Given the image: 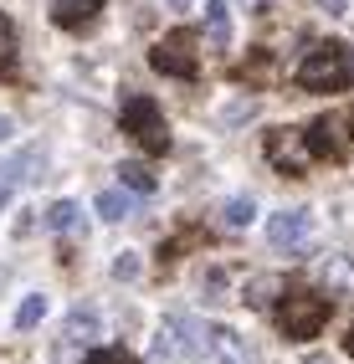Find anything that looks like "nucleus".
<instances>
[{"label": "nucleus", "mask_w": 354, "mask_h": 364, "mask_svg": "<svg viewBox=\"0 0 354 364\" xmlns=\"http://www.w3.org/2000/svg\"><path fill=\"white\" fill-rule=\"evenodd\" d=\"M242 72H247V77H267V72H272V62H267V57H252Z\"/></svg>", "instance_id": "21"}, {"label": "nucleus", "mask_w": 354, "mask_h": 364, "mask_svg": "<svg viewBox=\"0 0 354 364\" xmlns=\"http://www.w3.org/2000/svg\"><path fill=\"white\" fill-rule=\"evenodd\" d=\"M309 144H313V154L339 159V154H344V144H339V118H318V124L309 129Z\"/></svg>", "instance_id": "10"}, {"label": "nucleus", "mask_w": 354, "mask_h": 364, "mask_svg": "<svg viewBox=\"0 0 354 364\" xmlns=\"http://www.w3.org/2000/svg\"><path fill=\"white\" fill-rule=\"evenodd\" d=\"M272 293H282V282H277V277H257V282L247 287V303L262 308V303H272Z\"/></svg>", "instance_id": "18"}, {"label": "nucleus", "mask_w": 354, "mask_h": 364, "mask_svg": "<svg viewBox=\"0 0 354 364\" xmlns=\"http://www.w3.org/2000/svg\"><path fill=\"white\" fill-rule=\"evenodd\" d=\"M242 6H247V11H262V6H267V0H242Z\"/></svg>", "instance_id": "26"}, {"label": "nucleus", "mask_w": 354, "mask_h": 364, "mask_svg": "<svg viewBox=\"0 0 354 364\" xmlns=\"http://www.w3.org/2000/svg\"><path fill=\"white\" fill-rule=\"evenodd\" d=\"M267 159L277 169H288V175H303V169L313 164V144H309V134H298V129H272L267 134Z\"/></svg>", "instance_id": "5"}, {"label": "nucleus", "mask_w": 354, "mask_h": 364, "mask_svg": "<svg viewBox=\"0 0 354 364\" xmlns=\"http://www.w3.org/2000/svg\"><path fill=\"white\" fill-rule=\"evenodd\" d=\"M313 6H318L323 16H344V0H313Z\"/></svg>", "instance_id": "23"}, {"label": "nucleus", "mask_w": 354, "mask_h": 364, "mask_svg": "<svg viewBox=\"0 0 354 364\" xmlns=\"http://www.w3.org/2000/svg\"><path fill=\"white\" fill-rule=\"evenodd\" d=\"M344 82H354V52L344 41H318V46L303 52L298 87H309V92H339Z\"/></svg>", "instance_id": "1"}, {"label": "nucleus", "mask_w": 354, "mask_h": 364, "mask_svg": "<svg viewBox=\"0 0 354 364\" xmlns=\"http://www.w3.org/2000/svg\"><path fill=\"white\" fill-rule=\"evenodd\" d=\"M67 338H77V344L98 338V313H92V308H77L73 318H67Z\"/></svg>", "instance_id": "14"}, {"label": "nucleus", "mask_w": 354, "mask_h": 364, "mask_svg": "<svg viewBox=\"0 0 354 364\" xmlns=\"http://www.w3.org/2000/svg\"><path fill=\"white\" fill-rule=\"evenodd\" d=\"M205 41L216 46V52L231 46V6L226 0H205Z\"/></svg>", "instance_id": "9"}, {"label": "nucleus", "mask_w": 354, "mask_h": 364, "mask_svg": "<svg viewBox=\"0 0 354 364\" xmlns=\"http://www.w3.org/2000/svg\"><path fill=\"white\" fill-rule=\"evenodd\" d=\"M118 180H124L134 196H149V190H154V169L139 164V159H129V164H118Z\"/></svg>", "instance_id": "12"}, {"label": "nucleus", "mask_w": 354, "mask_h": 364, "mask_svg": "<svg viewBox=\"0 0 354 364\" xmlns=\"http://www.w3.org/2000/svg\"><path fill=\"white\" fill-rule=\"evenodd\" d=\"M98 215H103V221H129V215H134V190L129 185L103 190V196H98Z\"/></svg>", "instance_id": "11"}, {"label": "nucleus", "mask_w": 354, "mask_h": 364, "mask_svg": "<svg viewBox=\"0 0 354 364\" xmlns=\"http://www.w3.org/2000/svg\"><path fill=\"white\" fill-rule=\"evenodd\" d=\"M6 205H11V185H6V180H0V210H6Z\"/></svg>", "instance_id": "25"}, {"label": "nucleus", "mask_w": 354, "mask_h": 364, "mask_svg": "<svg viewBox=\"0 0 354 364\" xmlns=\"http://www.w3.org/2000/svg\"><path fill=\"white\" fill-rule=\"evenodd\" d=\"M309 231H313V215L309 210H277L267 221V241L277 252H298L303 241H309Z\"/></svg>", "instance_id": "6"}, {"label": "nucleus", "mask_w": 354, "mask_h": 364, "mask_svg": "<svg viewBox=\"0 0 354 364\" xmlns=\"http://www.w3.org/2000/svg\"><path fill=\"white\" fill-rule=\"evenodd\" d=\"M344 349H349V354H354V328H349V338H344Z\"/></svg>", "instance_id": "27"}, {"label": "nucleus", "mask_w": 354, "mask_h": 364, "mask_svg": "<svg viewBox=\"0 0 354 364\" xmlns=\"http://www.w3.org/2000/svg\"><path fill=\"white\" fill-rule=\"evenodd\" d=\"M344 124H349V129H354V108H349V113H344Z\"/></svg>", "instance_id": "28"}, {"label": "nucleus", "mask_w": 354, "mask_h": 364, "mask_svg": "<svg viewBox=\"0 0 354 364\" xmlns=\"http://www.w3.org/2000/svg\"><path fill=\"white\" fill-rule=\"evenodd\" d=\"M98 11H103V0H57V6H52V21H57L62 31H82V26L98 21Z\"/></svg>", "instance_id": "8"}, {"label": "nucleus", "mask_w": 354, "mask_h": 364, "mask_svg": "<svg viewBox=\"0 0 354 364\" xmlns=\"http://www.w3.org/2000/svg\"><path fill=\"white\" fill-rule=\"evenodd\" d=\"M11 41H16V31H11V21H6V16H0V57H6V52H11Z\"/></svg>", "instance_id": "22"}, {"label": "nucleus", "mask_w": 354, "mask_h": 364, "mask_svg": "<svg viewBox=\"0 0 354 364\" xmlns=\"http://www.w3.org/2000/svg\"><path fill=\"white\" fill-rule=\"evenodd\" d=\"M41 318H46V298H41V293L21 298V308H16V328H36Z\"/></svg>", "instance_id": "17"}, {"label": "nucleus", "mask_w": 354, "mask_h": 364, "mask_svg": "<svg viewBox=\"0 0 354 364\" xmlns=\"http://www.w3.org/2000/svg\"><path fill=\"white\" fill-rule=\"evenodd\" d=\"M323 318H328V298H318V293H288L277 308V328L288 338H313L323 328Z\"/></svg>", "instance_id": "3"}, {"label": "nucleus", "mask_w": 354, "mask_h": 364, "mask_svg": "<svg viewBox=\"0 0 354 364\" xmlns=\"http://www.w3.org/2000/svg\"><path fill=\"white\" fill-rule=\"evenodd\" d=\"M77 215H82V210H77L73 200H57L52 210H46V221H41V226H46V231H73V226H77Z\"/></svg>", "instance_id": "15"}, {"label": "nucleus", "mask_w": 354, "mask_h": 364, "mask_svg": "<svg viewBox=\"0 0 354 364\" xmlns=\"http://www.w3.org/2000/svg\"><path fill=\"white\" fill-rule=\"evenodd\" d=\"M118 113H124V129L144 144L149 154H164V149H170V129H164V113H159V103L149 98V92H129Z\"/></svg>", "instance_id": "2"}, {"label": "nucleus", "mask_w": 354, "mask_h": 364, "mask_svg": "<svg viewBox=\"0 0 354 364\" xmlns=\"http://www.w3.org/2000/svg\"><path fill=\"white\" fill-rule=\"evenodd\" d=\"M252 215H257V205H252L247 196H236V200H226V205H221V226L242 231V226H252Z\"/></svg>", "instance_id": "13"}, {"label": "nucleus", "mask_w": 354, "mask_h": 364, "mask_svg": "<svg viewBox=\"0 0 354 364\" xmlns=\"http://www.w3.org/2000/svg\"><path fill=\"white\" fill-rule=\"evenodd\" d=\"M11 134H16V124H11V118H6V113H0V144H6Z\"/></svg>", "instance_id": "24"}, {"label": "nucleus", "mask_w": 354, "mask_h": 364, "mask_svg": "<svg viewBox=\"0 0 354 364\" xmlns=\"http://www.w3.org/2000/svg\"><path fill=\"white\" fill-rule=\"evenodd\" d=\"M318 272H323V282H328V293H334V287H354V267H349L344 257H328Z\"/></svg>", "instance_id": "16"}, {"label": "nucleus", "mask_w": 354, "mask_h": 364, "mask_svg": "<svg viewBox=\"0 0 354 364\" xmlns=\"http://www.w3.org/2000/svg\"><path fill=\"white\" fill-rule=\"evenodd\" d=\"M113 277H118V282H134V277H139V252H118V257H113Z\"/></svg>", "instance_id": "19"}, {"label": "nucleus", "mask_w": 354, "mask_h": 364, "mask_svg": "<svg viewBox=\"0 0 354 364\" xmlns=\"http://www.w3.org/2000/svg\"><path fill=\"white\" fill-rule=\"evenodd\" d=\"M205 349H210L216 364H247L252 359L247 354V338L236 333V328H226V323H205Z\"/></svg>", "instance_id": "7"}, {"label": "nucleus", "mask_w": 354, "mask_h": 364, "mask_svg": "<svg viewBox=\"0 0 354 364\" xmlns=\"http://www.w3.org/2000/svg\"><path fill=\"white\" fill-rule=\"evenodd\" d=\"M149 67L154 72H164V77H195V41H191V31H170V36H159L154 46H149Z\"/></svg>", "instance_id": "4"}, {"label": "nucleus", "mask_w": 354, "mask_h": 364, "mask_svg": "<svg viewBox=\"0 0 354 364\" xmlns=\"http://www.w3.org/2000/svg\"><path fill=\"white\" fill-rule=\"evenodd\" d=\"M82 364H139L134 354H124V349H87V359Z\"/></svg>", "instance_id": "20"}]
</instances>
